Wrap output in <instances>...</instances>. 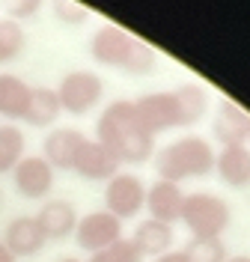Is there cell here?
<instances>
[{
    "mask_svg": "<svg viewBox=\"0 0 250 262\" xmlns=\"http://www.w3.org/2000/svg\"><path fill=\"white\" fill-rule=\"evenodd\" d=\"M143 256H140V250L134 247L131 238H119L117 245L104 247V250H99V253H89V259L86 262H140Z\"/></svg>",
    "mask_w": 250,
    "mask_h": 262,
    "instance_id": "24",
    "label": "cell"
},
{
    "mask_svg": "<svg viewBox=\"0 0 250 262\" xmlns=\"http://www.w3.org/2000/svg\"><path fill=\"white\" fill-rule=\"evenodd\" d=\"M45 238H69L78 227V209L69 200H45V206L33 214Z\"/></svg>",
    "mask_w": 250,
    "mask_h": 262,
    "instance_id": "15",
    "label": "cell"
},
{
    "mask_svg": "<svg viewBox=\"0 0 250 262\" xmlns=\"http://www.w3.org/2000/svg\"><path fill=\"white\" fill-rule=\"evenodd\" d=\"M176 98H179V111H182V125H197L206 111H209V93L202 90L200 83H182V86H176L173 90Z\"/></svg>",
    "mask_w": 250,
    "mask_h": 262,
    "instance_id": "20",
    "label": "cell"
},
{
    "mask_svg": "<svg viewBox=\"0 0 250 262\" xmlns=\"http://www.w3.org/2000/svg\"><path fill=\"white\" fill-rule=\"evenodd\" d=\"M215 173L230 188H250V146H223L215 152Z\"/></svg>",
    "mask_w": 250,
    "mask_h": 262,
    "instance_id": "16",
    "label": "cell"
},
{
    "mask_svg": "<svg viewBox=\"0 0 250 262\" xmlns=\"http://www.w3.org/2000/svg\"><path fill=\"white\" fill-rule=\"evenodd\" d=\"M0 242L18 259V256H36L45 247L48 238H45V232H42V227H39V221H36L33 214H18V217H12L6 224Z\"/></svg>",
    "mask_w": 250,
    "mask_h": 262,
    "instance_id": "11",
    "label": "cell"
},
{
    "mask_svg": "<svg viewBox=\"0 0 250 262\" xmlns=\"http://www.w3.org/2000/svg\"><path fill=\"white\" fill-rule=\"evenodd\" d=\"M182 206H185V191L176 182L158 179L146 188V203H143V209H146L149 217H155V221L173 227L176 221H182Z\"/></svg>",
    "mask_w": 250,
    "mask_h": 262,
    "instance_id": "12",
    "label": "cell"
},
{
    "mask_svg": "<svg viewBox=\"0 0 250 262\" xmlns=\"http://www.w3.org/2000/svg\"><path fill=\"white\" fill-rule=\"evenodd\" d=\"M24 146H27V140L18 125H12V122L0 125V173L15 170V164L24 158Z\"/></svg>",
    "mask_w": 250,
    "mask_h": 262,
    "instance_id": "21",
    "label": "cell"
},
{
    "mask_svg": "<svg viewBox=\"0 0 250 262\" xmlns=\"http://www.w3.org/2000/svg\"><path fill=\"white\" fill-rule=\"evenodd\" d=\"M72 235H75V242H78L81 250L99 253V250L117 245L119 238H122V221L113 217L110 212L99 209V212H89V214H83V217H78V227H75Z\"/></svg>",
    "mask_w": 250,
    "mask_h": 262,
    "instance_id": "8",
    "label": "cell"
},
{
    "mask_svg": "<svg viewBox=\"0 0 250 262\" xmlns=\"http://www.w3.org/2000/svg\"><path fill=\"white\" fill-rule=\"evenodd\" d=\"M27 45V33L21 27V21L12 18H0V63L15 60Z\"/></svg>",
    "mask_w": 250,
    "mask_h": 262,
    "instance_id": "22",
    "label": "cell"
},
{
    "mask_svg": "<svg viewBox=\"0 0 250 262\" xmlns=\"http://www.w3.org/2000/svg\"><path fill=\"white\" fill-rule=\"evenodd\" d=\"M83 140H86V134L78 128H54L45 137V143H42V158L57 170H72L75 167V158H78V152H81Z\"/></svg>",
    "mask_w": 250,
    "mask_h": 262,
    "instance_id": "14",
    "label": "cell"
},
{
    "mask_svg": "<svg viewBox=\"0 0 250 262\" xmlns=\"http://www.w3.org/2000/svg\"><path fill=\"white\" fill-rule=\"evenodd\" d=\"M104 96V83L96 72H86V69H75L63 75V81L57 86V98H60V107L72 116H83L89 114Z\"/></svg>",
    "mask_w": 250,
    "mask_h": 262,
    "instance_id": "5",
    "label": "cell"
},
{
    "mask_svg": "<svg viewBox=\"0 0 250 262\" xmlns=\"http://www.w3.org/2000/svg\"><path fill=\"white\" fill-rule=\"evenodd\" d=\"M51 9L63 24H83L89 18V9L78 0H51Z\"/></svg>",
    "mask_w": 250,
    "mask_h": 262,
    "instance_id": "25",
    "label": "cell"
},
{
    "mask_svg": "<svg viewBox=\"0 0 250 262\" xmlns=\"http://www.w3.org/2000/svg\"><path fill=\"white\" fill-rule=\"evenodd\" d=\"M0 262H18L15 256H12V253L6 250V245H3V242H0Z\"/></svg>",
    "mask_w": 250,
    "mask_h": 262,
    "instance_id": "28",
    "label": "cell"
},
{
    "mask_svg": "<svg viewBox=\"0 0 250 262\" xmlns=\"http://www.w3.org/2000/svg\"><path fill=\"white\" fill-rule=\"evenodd\" d=\"M146 203V182L137 173H122L119 170L113 179L104 185V212H110L119 221H128L134 214H140Z\"/></svg>",
    "mask_w": 250,
    "mask_h": 262,
    "instance_id": "6",
    "label": "cell"
},
{
    "mask_svg": "<svg viewBox=\"0 0 250 262\" xmlns=\"http://www.w3.org/2000/svg\"><path fill=\"white\" fill-rule=\"evenodd\" d=\"M188 262H226V245L223 238H191L182 250Z\"/></svg>",
    "mask_w": 250,
    "mask_h": 262,
    "instance_id": "23",
    "label": "cell"
},
{
    "mask_svg": "<svg viewBox=\"0 0 250 262\" xmlns=\"http://www.w3.org/2000/svg\"><path fill=\"white\" fill-rule=\"evenodd\" d=\"M182 221L191 229V238H220V232H226L233 221V212L223 196L197 191V194H185Z\"/></svg>",
    "mask_w": 250,
    "mask_h": 262,
    "instance_id": "4",
    "label": "cell"
},
{
    "mask_svg": "<svg viewBox=\"0 0 250 262\" xmlns=\"http://www.w3.org/2000/svg\"><path fill=\"white\" fill-rule=\"evenodd\" d=\"M96 140L113 149L122 164H140L155 155V137L143 128V122L137 119V111H134V101L128 98L110 101L101 111L99 122H96Z\"/></svg>",
    "mask_w": 250,
    "mask_h": 262,
    "instance_id": "1",
    "label": "cell"
},
{
    "mask_svg": "<svg viewBox=\"0 0 250 262\" xmlns=\"http://www.w3.org/2000/svg\"><path fill=\"white\" fill-rule=\"evenodd\" d=\"M15 191L27 200H45L54 188V167L42 155H24L12 170Z\"/></svg>",
    "mask_w": 250,
    "mask_h": 262,
    "instance_id": "9",
    "label": "cell"
},
{
    "mask_svg": "<svg viewBox=\"0 0 250 262\" xmlns=\"http://www.w3.org/2000/svg\"><path fill=\"white\" fill-rule=\"evenodd\" d=\"M226 262H250V256H226Z\"/></svg>",
    "mask_w": 250,
    "mask_h": 262,
    "instance_id": "29",
    "label": "cell"
},
{
    "mask_svg": "<svg viewBox=\"0 0 250 262\" xmlns=\"http://www.w3.org/2000/svg\"><path fill=\"white\" fill-rule=\"evenodd\" d=\"M60 262H83V259H78V256H66V259H60Z\"/></svg>",
    "mask_w": 250,
    "mask_h": 262,
    "instance_id": "30",
    "label": "cell"
},
{
    "mask_svg": "<svg viewBox=\"0 0 250 262\" xmlns=\"http://www.w3.org/2000/svg\"><path fill=\"white\" fill-rule=\"evenodd\" d=\"M173 227L170 224H161V221H155V217H146V221H140L137 229H134L131 242L134 247L140 250V256H161L167 253L170 247H173Z\"/></svg>",
    "mask_w": 250,
    "mask_h": 262,
    "instance_id": "17",
    "label": "cell"
},
{
    "mask_svg": "<svg viewBox=\"0 0 250 262\" xmlns=\"http://www.w3.org/2000/svg\"><path fill=\"white\" fill-rule=\"evenodd\" d=\"M27 101H30V83L12 72H0V116L24 119Z\"/></svg>",
    "mask_w": 250,
    "mask_h": 262,
    "instance_id": "19",
    "label": "cell"
},
{
    "mask_svg": "<svg viewBox=\"0 0 250 262\" xmlns=\"http://www.w3.org/2000/svg\"><path fill=\"white\" fill-rule=\"evenodd\" d=\"M89 54H93L96 63L122 69V72H131V75H149L158 63V54L149 42L137 39L134 33H128L125 27H117V24H101L99 30L93 33Z\"/></svg>",
    "mask_w": 250,
    "mask_h": 262,
    "instance_id": "2",
    "label": "cell"
},
{
    "mask_svg": "<svg viewBox=\"0 0 250 262\" xmlns=\"http://www.w3.org/2000/svg\"><path fill=\"white\" fill-rule=\"evenodd\" d=\"M0 3H3L6 15L12 18V21H18V18L36 15V12L42 9V3H45V0H0Z\"/></svg>",
    "mask_w": 250,
    "mask_h": 262,
    "instance_id": "26",
    "label": "cell"
},
{
    "mask_svg": "<svg viewBox=\"0 0 250 262\" xmlns=\"http://www.w3.org/2000/svg\"><path fill=\"white\" fill-rule=\"evenodd\" d=\"M155 170L158 179L164 182H185V179H200L215 170V149L206 137L188 134V137H176L167 146L155 152Z\"/></svg>",
    "mask_w": 250,
    "mask_h": 262,
    "instance_id": "3",
    "label": "cell"
},
{
    "mask_svg": "<svg viewBox=\"0 0 250 262\" xmlns=\"http://www.w3.org/2000/svg\"><path fill=\"white\" fill-rule=\"evenodd\" d=\"M149 262H188V256H185L182 250H167V253H161V256H155Z\"/></svg>",
    "mask_w": 250,
    "mask_h": 262,
    "instance_id": "27",
    "label": "cell"
},
{
    "mask_svg": "<svg viewBox=\"0 0 250 262\" xmlns=\"http://www.w3.org/2000/svg\"><path fill=\"white\" fill-rule=\"evenodd\" d=\"M212 131H215V137L223 146H247L250 143V116L235 101L223 98L220 107H217Z\"/></svg>",
    "mask_w": 250,
    "mask_h": 262,
    "instance_id": "13",
    "label": "cell"
},
{
    "mask_svg": "<svg viewBox=\"0 0 250 262\" xmlns=\"http://www.w3.org/2000/svg\"><path fill=\"white\" fill-rule=\"evenodd\" d=\"M119 158L113 149H107L104 143H99V140H93V137H86L83 140L81 152H78V158H75V173L78 176H83V179L89 182H107L113 179L119 173Z\"/></svg>",
    "mask_w": 250,
    "mask_h": 262,
    "instance_id": "10",
    "label": "cell"
},
{
    "mask_svg": "<svg viewBox=\"0 0 250 262\" xmlns=\"http://www.w3.org/2000/svg\"><path fill=\"white\" fill-rule=\"evenodd\" d=\"M134 111H137V119L143 122V128L149 131L152 137L170 128H185L179 98H176L173 90H167V93H146V96L134 98Z\"/></svg>",
    "mask_w": 250,
    "mask_h": 262,
    "instance_id": "7",
    "label": "cell"
},
{
    "mask_svg": "<svg viewBox=\"0 0 250 262\" xmlns=\"http://www.w3.org/2000/svg\"><path fill=\"white\" fill-rule=\"evenodd\" d=\"M60 114H63V107H60L57 90H51V86H30V101H27V111H24V122L27 125H36V128L54 125Z\"/></svg>",
    "mask_w": 250,
    "mask_h": 262,
    "instance_id": "18",
    "label": "cell"
}]
</instances>
